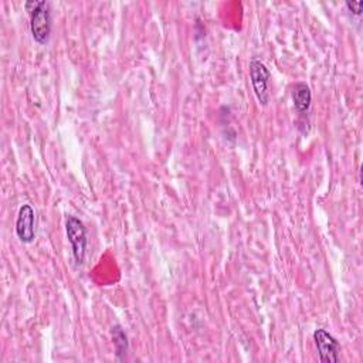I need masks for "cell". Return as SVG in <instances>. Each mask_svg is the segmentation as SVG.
I'll return each instance as SVG.
<instances>
[{"mask_svg": "<svg viewBox=\"0 0 363 363\" xmlns=\"http://www.w3.org/2000/svg\"><path fill=\"white\" fill-rule=\"evenodd\" d=\"M112 342H113V347H115V354L119 360H123L128 354L129 350V342H128V336L125 333V330L122 329V326L115 325L112 326Z\"/></svg>", "mask_w": 363, "mask_h": 363, "instance_id": "52a82bcc", "label": "cell"}, {"mask_svg": "<svg viewBox=\"0 0 363 363\" xmlns=\"http://www.w3.org/2000/svg\"><path fill=\"white\" fill-rule=\"evenodd\" d=\"M250 79L258 102L265 106L269 102L271 72L267 65L259 60L250 61Z\"/></svg>", "mask_w": 363, "mask_h": 363, "instance_id": "3957f363", "label": "cell"}, {"mask_svg": "<svg viewBox=\"0 0 363 363\" xmlns=\"http://www.w3.org/2000/svg\"><path fill=\"white\" fill-rule=\"evenodd\" d=\"M345 6L349 9L350 13H353L354 16H360L362 14V9H363V1H346Z\"/></svg>", "mask_w": 363, "mask_h": 363, "instance_id": "ba28073f", "label": "cell"}, {"mask_svg": "<svg viewBox=\"0 0 363 363\" xmlns=\"http://www.w3.org/2000/svg\"><path fill=\"white\" fill-rule=\"evenodd\" d=\"M16 235L24 244H30L35 238V211L28 203H24L18 208L16 218Z\"/></svg>", "mask_w": 363, "mask_h": 363, "instance_id": "5b68a950", "label": "cell"}, {"mask_svg": "<svg viewBox=\"0 0 363 363\" xmlns=\"http://www.w3.org/2000/svg\"><path fill=\"white\" fill-rule=\"evenodd\" d=\"M313 342L322 363H336L340 359V345L337 339L326 329H316L313 332Z\"/></svg>", "mask_w": 363, "mask_h": 363, "instance_id": "277c9868", "label": "cell"}, {"mask_svg": "<svg viewBox=\"0 0 363 363\" xmlns=\"http://www.w3.org/2000/svg\"><path fill=\"white\" fill-rule=\"evenodd\" d=\"M30 14V30L37 44H45L51 34V10L47 1H27Z\"/></svg>", "mask_w": 363, "mask_h": 363, "instance_id": "6da1fadb", "label": "cell"}, {"mask_svg": "<svg viewBox=\"0 0 363 363\" xmlns=\"http://www.w3.org/2000/svg\"><path fill=\"white\" fill-rule=\"evenodd\" d=\"M65 233L71 244L72 258L77 265H81L86 254V230L84 223L75 216H67L65 220Z\"/></svg>", "mask_w": 363, "mask_h": 363, "instance_id": "7a4b0ae2", "label": "cell"}, {"mask_svg": "<svg viewBox=\"0 0 363 363\" xmlns=\"http://www.w3.org/2000/svg\"><path fill=\"white\" fill-rule=\"evenodd\" d=\"M292 102L294 108L299 116H306L312 102V92L308 84L296 82L292 88Z\"/></svg>", "mask_w": 363, "mask_h": 363, "instance_id": "8992f818", "label": "cell"}]
</instances>
